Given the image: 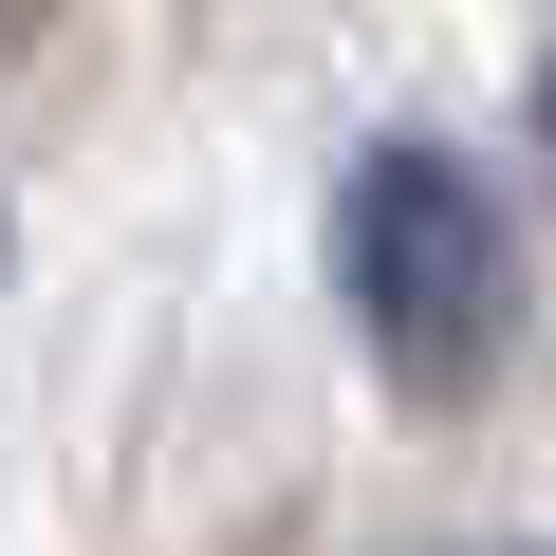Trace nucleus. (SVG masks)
Wrapping results in <instances>:
<instances>
[{
	"mask_svg": "<svg viewBox=\"0 0 556 556\" xmlns=\"http://www.w3.org/2000/svg\"><path fill=\"white\" fill-rule=\"evenodd\" d=\"M334 298H353V334H371V371L408 408H464L519 353V223H501V186L445 130L353 149V186H334Z\"/></svg>",
	"mask_w": 556,
	"mask_h": 556,
	"instance_id": "nucleus-1",
	"label": "nucleus"
},
{
	"mask_svg": "<svg viewBox=\"0 0 556 556\" xmlns=\"http://www.w3.org/2000/svg\"><path fill=\"white\" fill-rule=\"evenodd\" d=\"M538 149H556V56H538Z\"/></svg>",
	"mask_w": 556,
	"mask_h": 556,
	"instance_id": "nucleus-2",
	"label": "nucleus"
},
{
	"mask_svg": "<svg viewBox=\"0 0 556 556\" xmlns=\"http://www.w3.org/2000/svg\"><path fill=\"white\" fill-rule=\"evenodd\" d=\"M482 556H538V538H482Z\"/></svg>",
	"mask_w": 556,
	"mask_h": 556,
	"instance_id": "nucleus-3",
	"label": "nucleus"
}]
</instances>
